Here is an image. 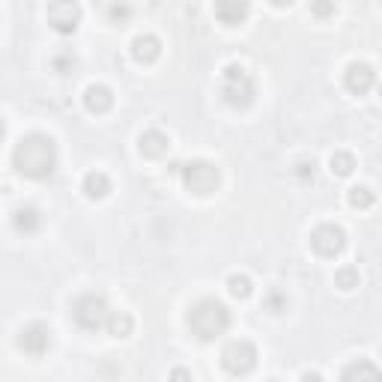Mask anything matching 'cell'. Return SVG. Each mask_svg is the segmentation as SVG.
Instances as JSON below:
<instances>
[{
	"instance_id": "11",
	"label": "cell",
	"mask_w": 382,
	"mask_h": 382,
	"mask_svg": "<svg viewBox=\"0 0 382 382\" xmlns=\"http://www.w3.org/2000/svg\"><path fill=\"white\" fill-rule=\"evenodd\" d=\"M251 15V0H215V18L224 27L245 24Z\"/></svg>"
},
{
	"instance_id": "14",
	"label": "cell",
	"mask_w": 382,
	"mask_h": 382,
	"mask_svg": "<svg viewBox=\"0 0 382 382\" xmlns=\"http://www.w3.org/2000/svg\"><path fill=\"white\" fill-rule=\"evenodd\" d=\"M138 147H140V156H147V158H162V156H167L170 140H167L165 132H158V128H149V132L140 135Z\"/></svg>"
},
{
	"instance_id": "30",
	"label": "cell",
	"mask_w": 382,
	"mask_h": 382,
	"mask_svg": "<svg viewBox=\"0 0 382 382\" xmlns=\"http://www.w3.org/2000/svg\"><path fill=\"white\" fill-rule=\"evenodd\" d=\"M379 3H382V0H379Z\"/></svg>"
},
{
	"instance_id": "12",
	"label": "cell",
	"mask_w": 382,
	"mask_h": 382,
	"mask_svg": "<svg viewBox=\"0 0 382 382\" xmlns=\"http://www.w3.org/2000/svg\"><path fill=\"white\" fill-rule=\"evenodd\" d=\"M132 57L138 60L140 66H153L156 60L162 57V39L153 36V33L135 36V42H132Z\"/></svg>"
},
{
	"instance_id": "9",
	"label": "cell",
	"mask_w": 382,
	"mask_h": 382,
	"mask_svg": "<svg viewBox=\"0 0 382 382\" xmlns=\"http://www.w3.org/2000/svg\"><path fill=\"white\" fill-rule=\"evenodd\" d=\"M18 347H22L30 358L45 356L48 349H51V329H48L45 323H30V326H24L22 335H18Z\"/></svg>"
},
{
	"instance_id": "28",
	"label": "cell",
	"mask_w": 382,
	"mask_h": 382,
	"mask_svg": "<svg viewBox=\"0 0 382 382\" xmlns=\"http://www.w3.org/2000/svg\"><path fill=\"white\" fill-rule=\"evenodd\" d=\"M170 376H174V379H191V374H188V370H183V367H176Z\"/></svg>"
},
{
	"instance_id": "2",
	"label": "cell",
	"mask_w": 382,
	"mask_h": 382,
	"mask_svg": "<svg viewBox=\"0 0 382 382\" xmlns=\"http://www.w3.org/2000/svg\"><path fill=\"white\" fill-rule=\"evenodd\" d=\"M185 323H188V331H191V335H194L197 340L209 344V340L221 338V335H224V331L230 329V310H227L224 301L206 296V299H197L194 305L188 308Z\"/></svg>"
},
{
	"instance_id": "25",
	"label": "cell",
	"mask_w": 382,
	"mask_h": 382,
	"mask_svg": "<svg viewBox=\"0 0 382 382\" xmlns=\"http://www.w3.org/2000/svg\"><path fill=\"white\" fill-rule=\"evenodd\" d=\"M54 69L66 75L69 69H75V57H72V54H60V57H54Z\"/></svg>"
},
{
	"instance_id": "3",
	"label": "cell",
	"mask_w": 382,
	"mask_h": 382,
	"mask_svg": "<svg viewBox=\"0 0 382 382\" xmlns=\"http://www.w3.org/2000/svg\"><path fill=\"white\" fill-rule=\"evenodd\" d=\"M221 96H224V102L230 108L242 110L257 99V84L239 63H230L224 69V75H221Z\"/></svg>"
},
{
	"instance_id": "24",
	"label": "cell",
	"mask_w": 382,
	"mask_h": 382,
	"mask_svg": "<svg viewBox=\"0 0 382 382\" xmlns=\"http://www.w3.org/2000/svg\"><path fill=\"white\" fill-rule=\"evenodd\" d=\"M310 15L326 22V18L335 15V0H310Z\"/></svg>"
},
{
	"instance_id": "19",
	"label": "cell",
	"mask_w": 382,
	"mask_h": 382,
	"mask_svg": "<svg viewBox=\"0 0 382 382\" xmlns=\"http://www.w3.org/2000/svg\"><path fill=\"white\" fill-rule=\"evenodd\" d=\"M347 200H349V206H353V209H370L376 204V194L367 185H356V188H349Z\"/></svg>"
},
{
	"instance_id": "7",
	"label": "cell",
	"mask_w": 382,
	"mask_h": 382,
	"mask_svg": "<svg viewBox=\"0 0 382 382\" xmlns=\"http://www.w3.org/2000/svg\"><path fill=\"white\" fill-rule=\"evenodd\" d=\"M81 3L78 0H51L48 6V27L60 36H72L81 24Z\"/></svg>"
},
{
	"instance_id": "17",
	"label": "cell",
	"mask_w": 382,
	"mask_h": 382,
	"mask_svg": "<svg viewBox=\"0 0 382 382\" xmlns=\"http://www.w3.org/2000/svg\"><path fill=\"white\" fill-rule=\"evenodd\" d=\"M84 194L90 200H105L110 194V179L102 174V170H90L84 176Z\"/></svg>"
},
{
	"instance_id": "6",
	"label": "cell",
	"mask_w": 382,
	"mask_h": 382,
	"mask_svg": "<svg viewBox=\"0 0 382 382\" xmlns=\"http://www.w3.org/2000/svg\"><path fill=\"white\" fill-rule=\"evenodd\" d=\"M221 365L230 376H248L257 367V347L251 340H230L221 349Z\"/></svg>"
},
{
	"instance_id": "5",
	"label": "cell",
	"mask_w": 382,
	"mask_h": 382,
	"mask_svg": "<svg viewBox=\"0 0 382 382\" xmlns=\"http://www.w3.org/2000/svg\"><path fill=\"white\" fill-rule=\"evenodd\" d=\"M108 317H110V308H108L105 296H99V293H84L72 301V319L87 331L105 329Z\"/></svg>"
},
{
	"instance_id": "1",
	"label": "cell",
	"mask_w": 382,
	"mask_h": 382,
	"mask_svg": "<svg viewBox=\"0 0 382 382\" xmlns=\"http://www.w3.org/2000/svg\"><path fill=\"white\" fill-rule=\"evenodd\" d=\"M13 167L27 179H51L57 170V144L48 135H24L13 149Z\"/></svg>"
},
{
	"instance_id": "15",
	"label": "cell",
	"mask_w": 382,
	"mask_h": 382,
	"mask_svg": "<svg viewBox=\"0 0 382 382\" xmlns=\"http://www.w3.org/2000/svg\"><path fill=\"white\" fill-rule=\"evenodd\" d=\"M340 379H367V382H379L382 379V370L376 365H370L367 358L361 361H353V365H347L344 370H340Z\"/></svg>"
},
{
	"instance_id": "20",
	"label": "cell",
	"mask_w": 382,
	"mask_h": 382,
	"mask_svg": "<svg viewBox=\"0 0 382 382\" xmlns=\"http://www.w3.org/2000/svg\"><path fill=\"white\" fill-rule=\"evenodd\" d=\"M251 290H254V284H251L248 275H230L227 278V293L233 299H248Z\"/></svg>"
},
{
	"instance_id": "10",
	"label": "cell",
	"mask_w": 382,
	"mask_h": 382,
	"mask_svg": "<svg viewBox=\"0 0 382 382\" xmlns=\"http://www.w3.org/2000/svg\"><path fill=\"white\" fill-rule=\"evenodd\" d=\"M374 84H376V72L370 69L367 63H349L347 66V72H344V87L349 90L353 96H365V93H370L374 90Z\"/></svg>"
},
{
	"instance_id": "21",
	"label": "cell",
	"mask_w": 382,
	"mask_h": 382,
	"mask_svg": "<svg viewBox=\"0 0 382 382\" xmlns=\"http://www.w3.org/2000/svg\"><path fill=\"white\" fill-rule=\"evenodd\" d=\"M329 167H331V174L335 176H349L356 170V158L349 153H335L329 158Z\"/></svg>"
},
{
	"instance_id": "4",
	"label": "cell",
	"mask_w": 382,
	"mask_h": 382,
	"mask_svg": "<svg viewBox=\"0 0 382 382\" xmlns=\"http://www.w3.org/2000/svg\"><path fill=\"white\" fill-rule=\"evenodd\" d=\"M179 174H183V185L188 194L194 197H209L215 194L218 185H221V170L206 162V158H194V162H188L179 167Z\"/></svg>"
},
{
	"instance_id": "29",
	"label": "cell",
	"mask_w": 382,
	"mask_h": 382,
	"mask_svg": "<svg viewBox=\"0 0 382 382\" xmlns=\"http://www.w3.org/2000/svg\"><path fill=\"white\" fill-rule=\"evenodd\" d=\"M269 305H272V314H278V308H281V299H278V296H272V299H269Z\"/></svg>"
},
{
	"instance_id": "13",
	"label": "cell",
	"mask_w": 382,
	"mask_h": 382,
	"mask_svg": "<svg viewBox=\"0 0 382 382\" xmlns=\"http://www.w3.org/2000/svg\"><path fill=\"white\" fill-rule=\"evenodd\" d=\"M84 108L90 110V114H108V110L114 108V93H110V87L90 84L84 90Z\"/></svg>"
},
{
	"instance_id": "26",
	"label": "cell",
	"mask_w": 382,
	"mask_h": 382,
	"mask_svg": "<svg viewBox=\"0 0 382 382\" xmlns=\"http://www.w3.org/2000/svg\"><path fill=\"white\" fill-rule=\"evenodd\" d=\"M299 167H301V170H299V174H301V179H308V176H310V179H314V167H317L314 162H310V165L305 162V165H299Z\"/></svg>"
},
{
	"instance_id": "22",
	"label": "cell",
	"mask_w": 382,
	"mask_h": 382,
	"mask_svg": "<svg viewBox=\"0 0 382 382\" xmlns=\"http://www.w3.org/2000/svg\"><path fill=\"white\" fill-rule=\"evenodd\" d=\"M335 284L340 290H356L358 287V269L356 266H340L335 272Z\"/></svg>"
},
{
	"instance_id": "16",
	"label": "cell",
	"mask_w": 382,
	"mask_h": 382,
	"mask_svg": "<svg viewBox=\"0 0 382 382\" xmlns=\"http://www.w3.org/2000/svg\"><path fill=\"white\" fill-rule=\"evenodd\" d=\"M13 224L18 233H36V230L42 227V213H39L36 206H22V209H15Z\"/></svg>"
},
{
	"instance_id": "23",
	"label": "cell",
	"mask_w": 382,
	"mask_h": 382,
	"mask_svg": "<svg viewBox=\"0 0 382 382\" xmlns=\"http://www.w3.org/2000/svg\"><path fill=\"white\" fill-rule=\"evenodd\" d=\"M128 18H132V6L123 3V0H117V3L108 6V22L110 24H126Z\"/></svg>"
},
{
	"instance_id": "18",
	"label": "cell",
	"mask_w": 382,
	"mask_h": 382,
	"mask_svg": "<svg viewBox=\"0 0 382 382\" xmlns=\"http://www.w3.org/2000/svg\"><path fill=\"white\" fill-rule=\"evenodd\" d=\"M108 331H110V338H128L135 331V319H132V314H126V310H110V317H108V326H105Z\"/></svg>"
},
{
	"instance_id": "27",
	"label": "cell",
	"mask_w": 382,
	"mask_h": 382,
	"mask_svg": "<svg viewBox=\"0 0 382 382\" xmlns=\"http://www.w3.org/2000/svg\"><path fill=\"white\" fill-rule=\"evenodd\" d=\"M269 3H272V6H278V9H287V6H293L296 0H269Z\"/></svg>"
},
{
	"instance_id": "8",
	"label": "cell",
	"mask_w": 382,
	"mask_h": 382,
	"mask_svg": "<svg viewBox=\"0 0 382 382\" xmlns=\"http://www.w3.org/2000/svg\"><path fill=\"white\" fill-rule=\"evenodd\" d=\"M310 248H314L319 257H338V254H344V248H347V230L338 227V224H319L314 233H310Z\"/></svg>"
}]
</instances>
